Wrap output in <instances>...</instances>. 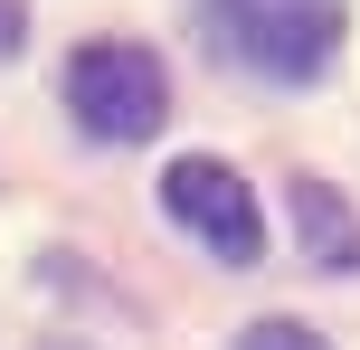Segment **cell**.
Wrapping results in <instances>:
<instances>
[{
	"label": "cell",
	"instance_id": "3",
	"mask_svg": "<svg viewBox=\"0 0 360 350\" xmlns=\"http://www.w3.org/2000/svg\"><path fill=\"white\" fill-rule=\"evenodd\" d=\"M162 208L180 227H190L199 246H209L218 265H256L266 256V218H256V189L237 180L218 152H180V161L162 170Z\"/></svg>",
	"mask_w": 360,
	"mask_h": 350
},
{
	"label": "cell",
	"instance_id": "6",
	"mask_svg": "<svg viewBox=\"0 0 360 350\" xmlns=\"http://www.w3.org/2000/svg\"><path fill=\"white\" fill-rule=\"evenodd\" d=\"M19 38H29V0H0V57H19Z\"/></svg>",
	"mask_w": 360,
	"mask_h": 350
},
{
	"label": "cell",
	"instance_id": "1",
	"mask_svg": "<svg viewBox=\"0 0 360 350\" xmlns=\"http://www.w3.org/2000/svg\"><path fill=\"white\" fill-rule=\"evenodd\" d=\"M67 114L86 142H152L171 114V76L133 38H95V48L67 57Z\"/></svg>",
	"mask_w": 360,
	"mask_h": 350
},
{
	"label": "cell",
	"instance_id": "5",
	"mask_svg": "<svg viewBox=\"0 0 360 350\" xmlns=\"http://www.w3.org/2000/svg\"><path fill=\"white\" fill-rule=\"evenodd\" d=\"M237 350H332V341L304 332V322H285V313H266V322H247V332H237Z\"/></svg>",
	"mask_w": 360,
	"mask_h": 350
},
{
	"label": "cell",
	"instance_id": "4",
	"mask_svg": "<svg viewBox=\"0 0 360 350\" xmlns=\"http://www.w3.org/2000/svg\"><path fill=\"white\" fill-rule=\"evenodd\" d=\"M294 227H304V256L313 265H332V275H360V218L342 208V189L332 180H294Z\"/></svg>",
	"mask_w": 360,
	"mask_h": 350
},
{
	"label": "cell",
	"instance_id": "2",
	"mask_svg": "<svg viewBox=\"0 0 360 350\" xmlns=\"http://www.w3.org/2000/svg\"><path fill=\"white\" fill-rule=\"evenodd\" d=\"M209 38L237 67L275 76V86H304L342 48V0H209Z\"/></svg>",
	"mask_w": 360,
	"mask_h": 350
}]
</instances>
